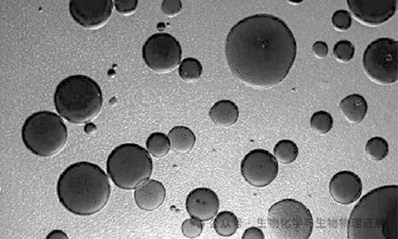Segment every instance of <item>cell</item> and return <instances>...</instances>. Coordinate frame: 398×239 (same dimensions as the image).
I'll use <instances>...</instances> for the list:
<instances>
[{"mask_svg": "<svg viewBox=\"0 0 398 239\" xmlns=\"http://www.w3.org/2000/svg\"><path fill=\"white\" fill-rule=\"evenodd\" d=\"M46 238H68L67 234L62 230L55 229L51 231L46 236Z\"/></svg>", "mask_w": 398, "mask_h": 239, "instance_id": "32", "label": "cell"}, {"mask_svg": "<svg viewBox=\"0 0 398 239\" xmlns=\"http://www.w3.org/2000/svg\"><path fill=\"white\" fill-rule=\"evenodd\" d=\"M138 2L136 0H116L114 5L116 10L122 14H130L133 13L138 6Z\"/></svg>", "mask_w": 398, "mask_h": 239, "instance_id": "28", "label": "cell"}, {"mask_svg": "<svg viewBox=\"0 0 398 239\" xmlns=\"http://www.w3.org/2000/svg\"><path fill=\"white\" fill-rule=\"evenodd\" d=\"M107 175L97 165L87 161L76 162L60 174L56 192L61 204L69 212L86 216L100 211L110 195Z\"/></svg>", "mask_w": 398, "mask_h": 239, "instance_id": "2", "label": "cell"}, {"mask_svg": "<svg viewBox=\"0 0 398 239\" xmlns=\"http://www.w3.org/2000/svg\"><path fill=\"white\" fill-rule=\"evenodd\" d=\"M166 195L165 189L158 180L149 179L134 191V200L141 209L152 211L159 207Z\"/></svg>", "mask_w": 398, "mask_h": 239, "instance_id": "15", "label": "cell"}, {"mask_svg": "<svg viewBox=\"0 0 398 239\" xmlns=\"http://www.w3.org/2000/svg\"><path fill=\"white\" fill-rule=\"evenodd\" d=\"M67 129L62 119L56 113L40 111L29 116L21 128L25 146L33 154L48 157L54 155L65 146Z\"/></svg>", "mask_w": 398, "mask_h": 239, "instance_id": "6", "label": "cell"}, {"mask_svg": "<svg viewBox=\"0 0 398 239\" xmlns=\"http://www.w3.org/2000/svg\"><path fill=\"white\" fill-rule=\"evenodd\" d=\"M186 209L189 215L201 221L211 220L216 215L219 201L216 194L207 188H197L187 195Z\"/></svg>", "mask_w": 398, "mask_h": 239, "instance_id": "14", "label": "cell"}, {"mask_svg": "<svg viewBox=\"0 0 398 239\" xmlns=\"http://www.w3.org/2000/svg\"><path fill=\"white\" fill-rule=\"evenodd\" d=\"M182 5L180 1H163L161 5L162 12L168 16L178 14L182 10Z\"/></svg>", "mask_w": 398, "mask_h": 239, "instance_id": "29", "label": "cell"}, {"mask_svg": "<svg viewBox=\"0 0 398 239\" xmlns=\"http://www.w3.org/2000/svg\"><path fill=\"white\" fill-rule=\"evenodd\" d=\"M242 238H265L264 234L261 229L251 227L247 228L244 232Z\"/></svg>", "mask_w": 398, "mask_h": 239, "instance_id": "31", "label": "cell"}, {"mask_svg": "<svg viewBox=\"0 0 398 239\" xmlns=\"http://www.w3.org/2000/svg\"><path fill=\"white\" fill-rule=\"evenodd\" d=\"M312 129L316 133L325 134L328 132L333 125L331 115L325 111H318L313 114L310 121Z\"/></svg>", "mask_w": 398, "mask_h": 239, "instance_id": "24", "label": "cell"}, {"mask_svg": "<svg viewBox=\"0 0 398 239\" xmlns=\"http://www.w3.org/2000/svg\"><path fill=\"white\" fill-rule=\"evenodd\" d=\"M102 90L90 77L75 74L61 81L56 87L54 103L58 113L69 122L87 123L100 113L103 104Z\"/></svg>", "mask_w": 398, "mask_h": 239, "instance_id": "4", "label": "cell"}, {"mask_svg": "<svg viewBox=\"0 0 398 239\" xmlns=\"http://www.w3.org/2000/svg\"><path fill=\"white\" fill-rule=\"evenodd\" d=\"M365 151L367 156L376 161L385 158L389 152V145L387 141L380 137H374L368 140Z\"/></svg>", "mask_w": 398, "mask_h": 239, "instance_id": "23", "label": "cell"}, {"mask_svg": "<svg viewBox=\"0 0 398 239\" xmlns=\"http://www.w3.org/2000/svg\"><path fill=\"white\" fill-rule=\"evenodd\" d=\"M179 74L184 81L194 82L201 76L203 67L197 59L193 58H187L183 59L179 64Z\"/></svg>", "mask_w": 398, "mask_h": 239, "instance_id": "22", "label": "cell"}, {"mask_svg": "<svg viewBox=\"0 0 398 239\" xmlns=\"http://www.w3.org/2000/svg\"><path fill=\"white\" fill-rule=\"evenodd\" d=\"M209 115L217 125L227 127L234 124L239 116V111L235 103L227 99L215 102L211 108Z\"/></svg>", "mask_w": 398, "mask_h": 239, "instance_id": "16", "label": "cell"}, {"mask_svg": "<svg viewBox=\"0 0 398 239\" xmlns=\"http://www.w3.org/2000/svg\"><path fill=\"white\" fill-rule=\"evenodd\" d=\"M339 108L347 120L358 123L363 120L367 113V103L362 95L352 94L341 100Z\"/></svg>", "mask_w": 398, "mask_h": 239, "instance_id": "17", "label": "cell"}, {"mask_svg": "<svg viewBox=\"0 0 398 239\" xmlns=\"http://www.w3.org/2000/svg\"><path fill=\"white\" fill-rule=\"evenodd\" d=\"M145 147L148 153L155 157L164 156L170 149L167 135L159 131L153 132L149 135L146 140Z\"/></svg>", "mask_w": 398, "mask_h": 239, "instance_id": "20", "label": "cell"}, {"mask_svg": "<svg viewBox=\"0 0 398 239\" xmlns=\"http://www.w3.org/2000/svg\"><path fill=\"white\" fill-rule=\"evenodd\" d=\"M142 57L147 66L158 73L174 69L180 63L182 48L171 35L165 33L153 34L142 47Z\"/></svg>", "mask_w": 398, "mask_h": 239, "instance_id": "9", "label": "cell"}, {"mask_svg": "<svg viewBox=\"0 0 398 239\" xmlns=\"http://www.w3.org/2000/svg\"><path fill=\"white\" fill-rule=\"evenodd\" d=\"M239 226L236 215L230 211L219 213L213 221V227L216 233L222 236H230L237 231Z\"/></svg>", "mask_w": 398, "mask_h": 239, "instance_id": "19", "label": "cell"}, {"mask_svg": "<svg viewBox=\"0 0 398 239\" xmlns=\"http://www.w3.org/2000/svg\"><path fill=\"white\" fill-rule=\"evenodd\" d=\"M333 54L338 60L347 62L354 57L355 49L354 45L348 40H340L334 46Z\"/></svg>", "mask_w": 398, "mask_h": 239, "instance_id": "25", "label": "cell"}, {"mask_svg": "<svg viewBox=\"0 0 398 239\" xmlns=\"http://www.w3.org/2000/svg\"><path fill=\"white\" fill-rule=\"evenodd\" d=\"M347 7L360 22L378 25L389 20L397 9L396 0H348Z\"/></svg>", "mask_w": 398, "mask_h": 239, "instance_id": "12", "label": "cell"}, {"mask_svg": "<svg viewBox=\"0 0 398 239\" xmlns=\"http://www.w3.org/2000/svg\"><path fill=\"white\" fill-rule=\"evenodd\" d=\"M113 8L111 0H71L69 4V13L73 20L89 29L104 24L110 17Z\"/></svg>", "mask_w": 398, "mask_h": 239, "instance_id": "11", "label": "cell"}, {"mask_svg": "<svg viewBox=\"0 0 398 239\" xmlns=\"http://www.w3.org/2000/svg\"><path fill=\"white\" fill-rule=\"evenodd\" d=\"M278 163L275 156L263 149H255L247 153L241 163L240 171L244 179L251 185L264 187L277 177Z\"/></svg>", "mask_w": 398, "mask_h": 239, "instance_id": "10", "label": "cell"}, {"mask_svg": "<svg viewBox=\"0 0 398 239\" xmlns=\"http://www.w3.org/2000/svg\"><path fill=\"white\" fill-rule=\"evenodd\" d=\"M106 170L117 187L136 189L150 179L153 171L152 159L146 149L139 144L123 143L109 154Z\"/></svg>", "mask_w": 398, "mask_h": 239, "instance_id": "5", "label": "cell"}, {"mask_svg": "<svg viewBox=\"0 0 398 239\" xmlns=\"http://www.w3.org/2000/svg\"><path fill=\"white\" fill-rule=\"evenodd\" d=\"M170 148L177 153H186L194 147L196 138L194 132L188 127L178 125L168 132Z\"/></svg>", "mask_w": 398, "mask_h": 239, "instance_id": "18", "label": "cell"}, {"mask_svg": "<svg viewBox=\"0 0 398 239\" xmlns=\"http://www.w3.org/2000/svg\"><path fill=\"white\" fill-rule=\"evenodd\" d=\"M347 233L349 239H397V185L382 186L364 195L351 212Z\"/></svg>", "mask_w": 398, "mask_h": 239, "instance_id": "3", "label": "cell"}, {"mask_svg": "<svg viewBox=\"0 0 398 239\" xmlns=\"http://www.w3.org/2000/svg\"><path fill=\"white\" fill-rule=\"evenodd\" d=\"M362 183L358 175L350 171H341L331 178L329 193L337 203L348 205L356 201L362 192Z\"/></svg>", "mask_w": 398, "mask_h": 239, "instance_id": "13", "label": "cell"}, {"mask_svg": "<svg viewBox=\"0 0 398 239\" xmlns=\"http://www.w3.org/2000/svg\"><path fill=\"white\" fill-rule=\"evenodd\" d=\"M293 34L282 19L268 14L245 17L227 37L225 53L233 74L241 81L268 87L281 82L296 58Z\"/></svg>", "mask_w": 398, "mask_h": 239, "instance_id": "1", "label": "cell"}, {"mask_svg": "<svg viewBox=\"0 0 398 239\" xmlns=\"http://www.w3.org/2000/svg\"><path fill=\"white\" fill-rule=\"evenodd\" d=\"M268 225L271 237L281 239H307L313 227L309 209L293 199H284L268 210Z\"/></svg>", "mask_w": 398, "mask_h": 239, "instance_id": "7", "label": "cell"}, {"mask_svg": "<svg viewBox=\"0 0 398 239\" xmlns=\"http://www.w3.org/2000/svg\"><path fill=\"white\" fill-rule=\"evenodd\" d=\"M273 154L277 161L284 164H288L296 160L298 154V149L293 141L283 139L275 145Z\"/></svg>", "mask_w": 398, "mask_h": 239, "instance_id": "21", "label": "cell"}, {"mask_svg": "<svg viewBox=\"0 0 398 239\" xmlns=\"http://www.w3.org/2000/svg\"><path fill=\"white\" fill-rule=\"evenodd\" d=\"M352 22L351 15L345 10L336 11L332 17L333 26L339 31H344L348 30L351 27Z\"/></svg>", "mask_w": 398, "mask_h": 239, "instance_id": "27", "label": "cell"}, {"mask_svg": "<svg viewBox=\"0 0 398 239\" xmlns=\"http://www.w3.org/2000/svg\"><path fill=\"white\" fill-rule=\"evenodd\" d=\"M312 49L314 55L319 58H325L328 53V45L325 42L322 41L314 42Z\"/></svg>", "mask_w": 398, "mask_h": 239, "instance_id": "30", "label": "cell"}, {"mask_svg": "<svg viewBox=\"0 0 398 239\" xmlns=\"http://www.w3.org/2000/svg\"><path fill=\"white\" fill-rule=\"evenodd\" d=\"M397 41L390 38H380L369 43L363 56V66L366 75L374 82L389 85L398 77Z\"/></svg>", "mask_w": 398, "mask_h": 239, "instance_id": "8", "label": "cell"}, {"mask_svg": "<svg viewBox=\"0 0 398 239\" xmlns=\"http://www.w3.org/2000/svg\"><path fill=\"white\" fill-rule=\"evenodd\" d=\"M204 227L202 221L193 218L186 219L182 223L181 230L183 235L188 238H195L202 233Z\"/></svg>", "mask_w": 398, "mask_h": 239, "instance_id": "26", "label": "cell"}]
</instances>
